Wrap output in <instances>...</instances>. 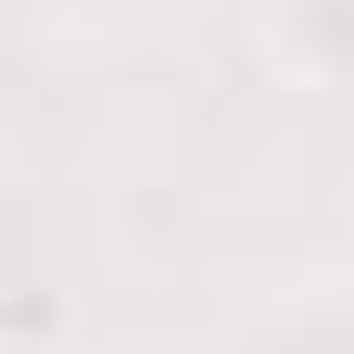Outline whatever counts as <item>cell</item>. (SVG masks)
Segmentation results:
<instances>
[{"instance_id": "1", "label": "cell", "mask_w": 354, "mask_h": 354, "mask_svg": "<svg viewBox=\"0 0 354 354\" xmlns=\"http://www.w3.org/2000/svg\"><path fill=\"white\" fill-rule=\"evenodd\" d=\"M266 64L304 88H354V0H253Z\"/></svg>"}]
</instances>
